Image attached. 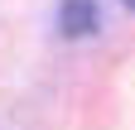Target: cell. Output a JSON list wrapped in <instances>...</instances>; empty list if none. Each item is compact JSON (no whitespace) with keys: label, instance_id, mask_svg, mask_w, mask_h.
Listing matches in <instances>:
<instances>
[{"label":"cell","instance_id":"obj_2","mask_svg":"<svg viewBox=\"0 0 135 130\" xmlns=\"http://www.w3.org/2000/svg\"><path fill=\"white\" fill-rule=\"evenodd\" d=\"M126 5H130V10H135V0H126Z\"/></svg>","mask_w":135,"mask_h":130},{"label":"cell","instance_id":"obj_1","mask_svg":"<svg viewBox=\"0 0 135 130\" xmlns=\"http://www.w3.org/2000/svg\"><path fill=\"white\" fill-rule=\"evenodd\" d=\"M58 29H63L68 39H92L97 34V5H92V0H63Z\"/></svg>","mask_w":135,"mask_h":130}]
</instances>
